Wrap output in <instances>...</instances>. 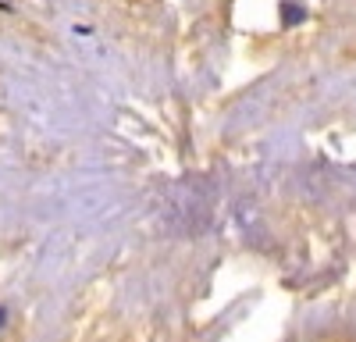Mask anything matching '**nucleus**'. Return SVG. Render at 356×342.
I'll use <instances>...</instances> for the list:
<instances>
[{
  "label": "nucleus",
  "mask_w": 356,
  "mask_h": 342,
  "mask_svg": "<svg viewBox=\"0 0 356 342\" xmlns=\"http://www.w3.org/2000/svg\"><path fill=\"white\" fill-rule=\"evenodd\" d=\"M282 15H285V25H296V22L307 18V8H300L296 0H285V4H282Z\"/></svg>",
  "instance_id": "1"
},
{
  "label": "nucleus",
  "mask_w": 356,
  "mask_h": 342,
  "mask_svg": "<svg viewBox=\"0 0 356 342\" xmlns=\"http://www.w3.org/2000/svg\"><path fill=\"white\" fill-rule=\"evenodd\" d=\"M4 325H8V310H4V307H0V328H4Z\"/></svg>",
  "instance_id": "2"
}]
</instances>
